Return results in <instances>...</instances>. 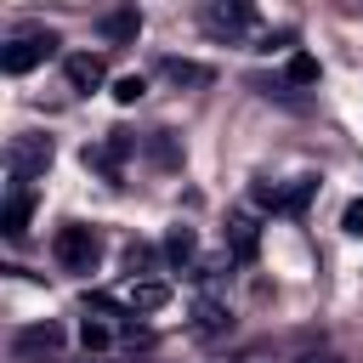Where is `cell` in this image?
<instances>
[{
  "label": "cell",
  "instance_id": "6da1fadb",
  "mask_svg": "<svg viewBox=\"0 0 363 363\" xmlns=\"http://www.w3.org/2000/svg\"><path fill=\"white\" fill-rule=\"evenodd\" d=\"M51 255H57V267L62 272H96V261H102V238L91 233V227H57V238H51Z\"/></svg>",
  "mask_w": 363,
  "mask_h": 363
},
{
  "label": "cell",
  "instance_id": "7a4b0ae2",
  "mask_svg": "<svg viewBox=\"0 0 363 363\" xmlns=\"http://www.w3.org/2000/svg\"><path fill=\"white\" fill-rule=\"evenodd\" d=\"M57 34L51 28H23V34H11L6 40V51H0V68L6 74H28V68H40L45 57H57Z\"/></svg>",
  "mask_w": 363,
  "mask_h": 363
},
{
  "label": "cell",
  "instance_id": "3957f363",
  "mask_svg": "<svg viewBox=\"0 0 363 363\" xmlns=\"http://www.w3.org/2000/svg\"><path fill=\"white\" fill-rule=\"evenodd\" d=\"M51 159H57V147H51V136H40V130H23V136L6 142V176L34 182V176L51 170Z\"/></svg>",
  "mask_w": 363,
  "mask_h": 363
},
{
  "label": "cell",
  "instance_id": "277c9868",
  "mask_svg": "<svg viewBox=\"0 0 363 363\" xmlns=\"http://www.w3.org/2000/svg\"><path fill=\"white\" fill-rule=\"evenodd\" d=\"M312 193H318V176H295L289 187H278L272 176H255V187H250V199H255L261 210H284V216H301Z\"/></svg>",
  "mask_w": 363,
  "mask_h": 363
},
{
  "label": "cell",
  "instance_id": "5b68a950",
  "mask_svg": "<svg viewBox=\"0 0 363 363\" xmlns=\"http://www.w3.org/2000/svg\"><path fill=\"white\" fill-rule=\"evenodd\" d=\"M11 352L17 357H51V363H62V329L45 318V323H28V329H17L11 335Z\"/></svg>",
  "mask_w": 363,
  "mask_h": 363
},
{
  "label": "cell",
  "instance_id": "8992f818",
  "mask_svg": "<svg viewBox=\"0 0 363 363\" xmlns=\"http://www.w3.org/2000/svg\"><path fill=\"white\" fill-rule=\"evenodd\" d=\"M28 216H34V182L11 176V187H6V210H0V233H6V238H23V233H28Z\"/></svg>",
  "mask_w": 363,
  "mask_h": 363
},
{
  "label": "cell",
  "instance_id": "52a82bcc",
  "mask_svg": "<svg viewBox=\"0 0 363 363\" xmlns=\"http://www.w3.org/2000/svg\"><path fill=\"white\" fill-rule=\"evenodd\" d=\"M96 34H102L108 45H130V40L142 34V11H136V0H113V6L102 11Z\"/></svg>",
  "mask_w": 363,
  "mask_h": 363
},
{
  "label": "cell",
  "instance_id": "ba28073f",
  "mask_svg": "<svg viewBox=\"0 0 363 363\" xmlns=\"http://www.w3.org/2000/svg\"><path fill=\"white\" fill-rule=\"evenodd\" d=\"M62 79H68V91L91 96V91L108 79V62H102L96 51H74V57H62Z\"/></svg>",
  "mask_w": 363,
  "mask_h": 363
},
{
  "label": "cell",
  "instance_id": "9c48e42d",
  "mask_svg": "<svg viewBox=\"0 0 363 363\" xmlns=\"http://www.w3.org/2000/svg\"><path fill=\"white\" fill-rule=\"evenodd\" d=\"M221 244H227V255H233V261H255V250H261V227H255V216L233 210V216H227V227H221Z\"/></svg>",
  "mask_w": 363,
  "mask_h": 363
},
{
  "label": "cell",
  "instance_id": "30bf717a",
  "mask_svg": "<svg viewBox=\"0 0 363 363\" xmlns=\"http://www.w3.org/2000/svg\"><path fill=\"white\" fill-rule=\"evenodd\" d=\"M159 74H164L176 91H204V85L216 79V68H210V62H193V57H159Z\"/></svg>",
  "mask_w": 363,
  "mask_h": 363
},
{
  "label": "cell",
  "instance_id": "8fae6325",
  "mask_svg": "<svg viewBox=\"0 0 363 363\" xmlns=\"http://www.w3.org/2000/svg\"><path fill=\"white\" fill-rule=\"evenodd\" d=\"M233 329V312H227V301H216V295H199L193 301V335L199 340H221Z\"/></svg>",
  "mask_w": 363,
  "mask_h": 363
},
{
  "label": "cell",
  "instance_id": "7c38bea8",
  "mask_svg": "<svg viewBox=\"0 0 363 363\" xmlns=\"http://www.w3.org/2000/svg\"><path fill=\"white\" fill-rule=\"evenodd\" d=\"M130 147H136V136H130V130H113L102 147H85V164H96L108 182H119V159H125Z\"/></svg>",
  "mask_w": 363,
  "mask_h": 363
},
{
  "label": "cell",
  "instance_id": "4fadbf2b",
  "mask_svg": "<svg viewBox=\"0 0 363 363\" xmlns=\"http://www.w3.org/2000/svg\"><path fill=\"white\" fill-rule=\"evenodd\" d=\"M164 261H170V267H182V272H193V267H199V233L176 221V227L164 233Z\"/></svg>",
  "mask_w": 363,
  "mask_h": 363
},
{
  "label": "cell",
  "instance_id": "5bb4252c",
  "mask_svg": "<svg viewBox=\"0 0 363 363\" xmlns=\"http://www.w3.org/2000/svg\"><path fill=\"white\" fill-rule=\"evenodd\" d=\"M164 301H170V284H159V278H136V284H130V301H125V306H130L136 318H147V312H159Z\"/></svg>",
  "mask_w": 363,
  "mask_h": 363
},
{
  "label": "cell",
  "instance_id": "9a60e30c",
  "mask_svg": "<svg viewBox=\"0 0 363 363\" xmlns=\"http://www.w3.org/2000/svg\"><path fill=\"white\" fill-rule=\"evenodd\" d=\"M113 323L119 318H108V312H85V323H79L85 352H113Z\"/></svg>",
  "mask_w": 363,
  "mask_h": 363
},
{
  "label": "cell",
  "instance_id": "2e32d148",
  "mask_svg": "<svg viewBox=\"0 0 363 363\" xmlns=\"http://www.w3.org/2000/svg\"><path fill=\"white\" fill-rule=\"evenodd\" d=\"M147 153H153V164H164V170H176V164H182V147H176V136H170V130H153V136H147Z\"/></svg>",
  "mask_w": 363,
  "mask_h": 363
},
{
  "label": "cell",
  "instance_id": "e0dca14e",
  "mask_svg": "<svg viewBox=\"0 0 363 363\" xmlns=\"http://www.w3.org/2000/svg\"><path fill=\"white\" fill-rule=\"evenodd\" d=\"M284 79H289V85H318V57H312V51H295L289 68H284Z\"/></svg>",
  "mask_w": 363,
  "mask_h": 363
},
{
  "label": "cell",
  "instance_id": "ac0fdd59",
  "mask_svg": "<svg viewBox=\"0 0 363 363\" xmlns=\"http://www.w3.org/2000/svg\"><path fill=\"white\" fill-rule=\"evenodd\" d=\"M142 91H147V79H142V74H119V79H113V102H125V108H130V102H142Z\"/></svg>",
  "mask_w": 363,
  "mask_h": 363
},
{
  "label": "cell",
  "instance_id": "d6986e66",
  "mask_svg": "<svg viewBox=\"0 0 363 363\" xmlns=\"http://www.w3.org/2000/svg\"><path fill=\"white\" fill-rule=\"evenodd\" d=\"M340 227H346L352 238H363V199H346V210H340Z\"/></svg>",
  "mask_w": 363,
  "mask_h": 363
},
{
  "label": "cell",
  "instance_id": "ffe728a7",
  "mask_svg": "<svg viewBox=\"0 0 363 363\" xmlns=\"http://www.w3.org/2000/svg\"><path fill=\"white\" fill-rule=\"evenodd\" d=\"M125 267H130V272L142 278V272L153 267V250H147V244H130V250H125Z\"/></svg>",
  "mask_w": 363,
  "mask_h": 363
},
{
  "label": "cell",
  "instance_id": "44dd1931",
  "mask_svg": "<svg viewBox=\"0 0 363 363\" xmlns=\"http://www.w3.org/2000/svg\"><path fill=\"white\" fill-rule=\"evenodd\" d=\"M227 363H278V357H272V352H267V346H250V352H233V357H227Z\"/></svg>",
  "mask_w": 363,
  "mask_h": 363
},
{
  "label": "cell",
  "instance_id": "7402d4cb",
  "mask_svg": "<svg viewBox=\"0 0 363 363\" xmlns=\"http://www.w3.org/2000/svg\"><path fill=\"white\" fill-rule=\"evenodd\" d=\"M295 363H340L335 352H306V357H295Z\"/></svg>",
  "mask_w": 363,
  "mask_h": 363
},
{
  "label": "cell",
  "instance_id": "603a6c76",
  "mask_svg": "<svg viewBox=\"0 0 363 363\" xmlns=\"http://www.w3.org/2000/svg\"><path fill=\"white\" fill-rule=\"evenodd\" d=\"M79 363H102V352H96V357H79Z\"/></svg>",
  "mask_w": 363,
  "mask_h": 363
}]
</instances>
